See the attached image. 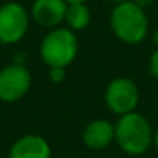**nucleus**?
Here are the masks:
<instances>
[{"label": "nucleus", "instance_id": "obj_11", "mask_svg": "<svg viewBox=\"0 0 158 158\" xmlns=\"http://www.w3.org/2000/svg\"><path fill=\"white\" fill-rule=\"evenodd\" d=\"M51 82L59 84L65 79V67H50V73H48Z\"/></svg>", "mask_w": 158, "mask_h": 158}, {"label": "nucleus", "instance_id": "obj_10", "mask_svg": "<svg viewBox=\"0 0 158 158\" xmlns=\"http://www.w3.org/2000/svg\"><path fill=\"white\" fill-rule=\"evenodd\" d=\"M90 20H92V14H90L87 3H82V2L68 3L64 22H67L70 30H73V31L84 30L90 25Z\"/></svg>", "mask_w": 158, "mask_h": 158}, {"label": "nucleus", "instance_id": "obj_13", "mask_svg": "<svg viewBox=\"0 0 158 158\" xmlns=\"http://www.w3.org/2000/svg\"><path fill=\"white\" fill-rule=\"evenodd\" d=\"M132 2L133 3H136L139 8H143V10H146L147 6H150L153 2H155V0H132Z\"/></svg>", "mask_w": 158, "mask_h": 158}, {"label": "nucleus", "instance_id": "obj_15", "mask_svg": "<svg viewBox=\"0 0 158 158\" xmlns=\"http://www.w3.org/2000/svg\"><path fill=\"white\" fill-rule=\"evenodd\" d=\"M152 40H153V44L158 47V28L153 31V36H152Z\"/></svg>", "mask_w": 158, "mask_h": 158}, {"label": "nucleus", "instance_id": "obj_7", "mask_svg": "<svg viewBox=\"0 0 158 158\" xmlns=\"http://www.w3.org/2000/svg\"><path fill=\"white\" fill-rule=\"evenodd\" d=\"M67 6L65 0H34L31 17L44 28H56L65 20Z\"/></svg>", "mask_w": 158, "mask_h": 158}, {"label": "nucleus", "instance_id": "obj_4", "mask_svg": "<svg viewBox=\"0 0 158 158\" xmlns=\"http://www.w3.org/2000/svg\"><path fill=\"white\" fill-rule=\"evenodd\" d=\"M30 27L28 11L17 2H8L0 6V42L13 45L20 42Z\"/></svg>", "mask_w": 158, "mask_h": 158}, {"label": "nucleus", "instance_id": "obj_5", "mask_svg": "<svg viewBox=\"0 0 158 158\" xmlns=\"http://www.w3.org/2000/svg\"><path fill=\"white\" fill-rule=\"evenodd\" d=\"M106 106L116 115H126L136 109L139 102V90L130 77H116L107 85L104 93Z\"/></svg>", "mask_w": 158, "mask_h": 158}, {"label": "nucleus", "instance_id": "obj_1", "mask_svg": "<svg viewBox=\"0 0 158 158\" xmlns=\"http://www.w3.org/2000/svg\"><path fill=\"white\" fill-rule=\"evenodd\" d=\"M153 139V130L150 123L135 110L121 115L115 124V141L129 155H141L150 146Z\"/></svg>", "mask_w": 158, "mask_h": 158}, {"label": "nucleus", "instance_id": "obj_14", "mask_svg": "<svg viewBox=\"0 0 158 158\" xmlns=\"http://www.w3.org/2000/svg\"><path fill=\"white\" fill-rule=\"evenodd\" d=\"M152 144L155 146V149L158 150V129L153 132V139H152Z\"/></svg>", "mask_w": 158, "mask_h": 158}, {"label": "nucleus", "instance_id": "obj_12", "mask_svg": "<svg viewBox=\"0 0 158 158\" xmlns=\"http://www.w3.org/2000/svg\"><path fill=\"white\" fill-rule=\"evenodd\" d=\"M149 71H150V74L153 77L158 79V47H156V50L152 53V56L149 59Z\"/></svg>", "mask_w": 158, "mask_h": 158}, {"label": "nucleus", "instance_id": "obj_17", "mask_svg": "<svg viewBox=\"0 0 158 158\" xmlns=\"http://www.w3.org/2000/svg\"><path fill=\"white\" fill-rule=\"evenodd\" d=\"M110 2H115V3H121V2H126V0H110Z\"/></svg>", "mask_w": 158, "mask_h": 158}, {"label": "nucleus", "instance_id": "obj_3", "mask_svg": "<svg viewBox=\"0 0 158 158\" xmlns=\"http://www.w3.org/2000/svg\"><path fill=\"white\" fill-rule=\"evenodd\" d=\"M79 42L73 30L53 28L40 44V57L48 67H67L77 56Z\"/></svg>", "mask_w": 158, "mask_h": 158}, {"label": "nucleus", "instance_id": "obj_2", "mask_svg": "<svg viewBox=\"0 0 158 158\" xmlns=\"http://www.w3.org/2000/svg\"><path fill=\"white\" fill-rule=\"evenodd\" d=\"M110 25L115 36L124 44H139L146 39L149 20L146 11L132 0L116 3L110 16Z\"/></svg>", "mask_w": 158, "mask_h": 158}, {"label": "nucleus", "instance_id": "obj_16", "mask_svg": "<svg viewBox=\"0 0 158 158\" xmlns=\"http://www.w3.org/2000/svg\"><path fill=\"white\" fill-rule=\"evenodd\" d=\"M67 3H77V2H82V3H87L89 0H65Z\"/></svg>", "mask_w": 158, "mask_h": 158}, {"label": "nucleus", "instance_id": "obj_6", "mask_svg": "<svg viewBox=\"0 0 158 158\" xmlns=\"http://www.w3.org/2000/svg\"><path fill=\"white\" fill-rule=\"evenodd\" d=\"M31 87V73L23 64H11L0 70V101L16 102Z\"/></svg>", "mask_w": 158, "mask_h": 158}, {"label": "nucleus", "instance_id": "obj_9", "mask_svg": "<svg viewBox=\"0 0 158 158\" xmlns=\"http://www.w3.org/2000/svg\"><path fill=\"white\" fill-rule=\"evenodd\" d=\"M82 141L89 149L102 150L115 141V126H112L107 119H93L85 126Z\"/></svg>", "mask_w": 158, "mask_h": 158}, {"label": "nucleus", "instance_id": "obj_8", "mask_svg": "<svg viewBox=\"0 0 158 158\" xmlns=\"http://www.w3.org/2000/svg\"><path fill=\"white\" fill-rule=\"evenodd\" d=\"M10 158H51V147L40 135H25L11 146Z\"/></svg>", "mask_w": 158, "mask_h": 158}]
</instances>
